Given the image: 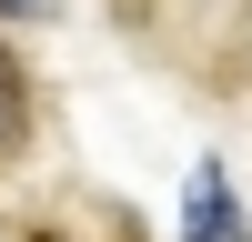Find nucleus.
I'll return each mask as SVG.
<instances>
[{"mask_svg":"<svg viewBox=\"0 0 252 242\" xmlns=\"http://www.w3.org/2000/svg\"><path fill=\"white\" fill-rule=\"evenodd\" d=\"M182 242H252V232H242V212H232L222 161H192V192H182Z\"/></svg>","mask_w":252,"mask_h":242,"instance_id":"f257e3e1","label":"nucleus"},{"mask_svg":"<svg viewBox=\"0 0 252 242\" xmlns=\"http://www.w3.org/2000/svg\"><path fill=\"white\" fill-rule=\"evenodd\" d=\"M20 141H31V71L0 40V161H20Z\"/></svg>","mask_w":252,"mask_h":242,"instance_id":"f03ea898","label":"nucleus"},{"mask_svg":"<svg viewBox=\"0 0 252 242\" xmlns=\"http://www.w3.org/2000/svg\"><path fill=\"white\" fill-rule=\"evenodd\" d=\"M40 10H51V0H0V20H40Z\"/></svg>","mask_w":252,"mask_h":242,"instance_id":"7ed1b4c3","label":"nucleus"},{"mask_svg":"<svg viewBox=\"0 0 252 242\" xmlns=\"http://www.w3.org/2000/svg\"><path fill=\"white\" fill-rule=\"evenodd\" d=\"M40 242H61V232H40Z\"/></svg>","mask_w":252,"mask_h":242,"instance_id":"20e7f679","label":"nucleus"}]
</instances>
